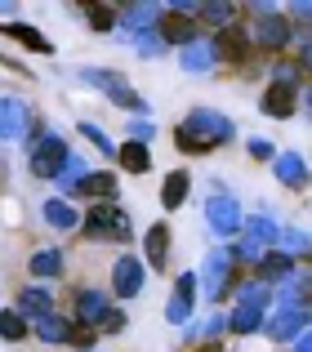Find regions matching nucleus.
Returning <instances> with one entry per match:
<instances>
[{"label":"nucleus","mask_w":312,"mask_h":352,"mask_svg":"<svg viewBox=\"0 0 312 352\" xmlns=\"http://www.w3.org/2000/svg\"><path fill=\"white\" fill-rule=\"evenodd\" d=\"M232 138H236V125L223 112H210V107L188 112V120L174 129V143H179L188 156H201V152H210V147H223V143H232Z\"/></svg>","instance_id":"obj_1"},{"label":"nucleus","mask_w":312,"mask_h":352,"mask_svg":"<svg viewBox=\"0 0 312 352\" xmlns=\"http://www.w3.org/2000/svg\"><path fill=\"white\" fill-rule=\"evenodd\" d=\"M268 312H272V290L254 281V285H245V290H241V299H236V312L227 317V330H236V335H259Z\"/></svg>","instance_id":"obj_2"},{"label":"nucleus","mask_w":312,"mask_h":352,"mask_svg":"<svg viewBox=\"0 0 312 352\" xmlns=\"http://www.w3.org/2000/svg\"><path fill=\"white\" fill-rule=\"evenodd\" d=\"M80 223H85L89 241H130V214H125L116 201H98Z\"/></svg>","instance_id":"obj_3"},{"label":"nucleus","mask_w":312,"mask_h":352,"mask_svg":"<svg viewBox=\"0 0 312 352\" xmlns=\"http://www.w3.org/2000/svg\"><path fill=\"white\" fill-rule=\"evenodd\" d=\"M254 18L259 23L250 27V45H259V50H286L290 45V36L299 32V27H290L286 18H281V9L277 5H254Z\"/></svg>","instance_id":"obj_4"},{"label":"nucleus","mask_w":312,"mask_h":352,"mask_svg":"<svg viewBox=\"0 0 312 352\" xmlns=\"http://www.w3.org/2000/svg\"><path fill=\"white\" fill-rule=\"evenodd\" d=\"M67 161H71L67 138H63V134H41V138L32 143V161H27V165H32L36 179H58Z\"/></svg>","instance_id":"obj_5"},{"label":"nucleus","mask_w":312,"mask_h":352,"mask_svg":"<svg viewBox=\"0 0 312 352\" xmlns=\"http://www.w3.org/2000/svg\"><path fill=\"white\" fill-rule=\"evenodd\" d=\"M263 330H268L272 344H290L308 330V303H281L277 312L263 317Z\"/></svg>","instance_id":"obj_6"},{"label":"nucleus","mask_w":312,"mask_h":352,"mask_svg":"<svg viewBox=\"0 0 312 352\" xmlns=\"http://www.w3.org/2000/svg\"><path fill=\"white\" fill-rule=\"evenodd\" d=\"M241 206H236L227 192H214V197H205V223H210V232H219V236H236L241 232Z\"/></svg>","instance_id":"obj_7"},{"label":"nucleus","mask_w":312,"mask_h":352,"mask_svg":"<svg viewBox=\"0 0 312 352\" xmlns=\"http://www.w3.org/2000/svg\"><path fill=\"white\" fill-rule=\"evenodd\" d=\"M197 281L205 285L210 303H219L227 290H232V258H227V250H210V258H205V267H201Z\"/></svg>","instance_id":"obj_8"},{"label":"nucleus","mask_w":312,"mask_h":352,"mask_svg":"<svg viewBox=\"0 0 312 352\" xmlns=\"http://www.w3.org/2000/svg\"><path fill=\"white\" fill-rule=\"evenodd\" d=\"M148 285V267H143L139 254H121L112 263V294H121V299H134V294Z\"/></svg>","instance_id":"obj_9"},{"label":"nucleus","mask_w":312,"mask_h":352,"mask_svg":"<svg viewBox=\"0 0 312 352\" xmlns=\"http://www.w3.org/2000/svg\"><path fill=\"white\" fill-rule=\"evenodd\" d=\"M210 50H214V63H236L241 67L245 58H250V36H245V27H223V32H214V41H210Z\"/></svg>","instance_id":"obj_10"},{"label":"nucleus","mask_w":312,"mask_h":352,"mask_svg":"<svg viewBox=\"0 0 312 352\" xmlns=\"http://www.w3.org/2000/svg\"><path fill=\"white\" fill-rule=\"evenodd\" d=\"M32 129V107L23 98H0V143H18Z\"/></svg>","instance_id":"obj_11"},{"label":"nucleus","mask_w":312,"mask_h":352,"mask_svg":"<svg viewBox=\"0 0 312 352\" xmlns=\"http://www.w3.org/2000/svg\"><path fill=\"white\" fill-rule=\"evenodd\" d=\"M152 32H156V41H161V45H179V50H183V45H192V41H201V36H197L201 27L192 23V18H183V14H170V9L156 18Z\"/></svg>","instance_id":"obj_12"},{"label":"nucleus","mask_w":312,"mask_h":352,"mask_svg":"<svg viewBox=\"0 0 312 352\" xmlns=\"http://www.w3.org/2000/svg\"><path fill=\"white\" fill-rule=\"evenodd\" d=\"M192 299H197V276L183 272L179 281H174L170 303H165V321H170V326H188L192 321Z\"/></svg>","instance_id":"obj_13"},{"label":"nucleus","mask_w":312,"mask_h":352,"mask_svg":"<svg viewBox=\"0 0 312 352\" xmlns=\"http://www.w3.org/2000/svg\"><path fill=\"white\" fill-rule=\"evenodd\" d=\"M295 107H299V85L272 80V85H268V94H263V116L286 120V116H295Z\"/></svg>","instance_id":"obj_14"},{"label":"nucleus","mask_w":312,"mask_h":352,"mask_svg":"<svg viewBox=\"0 0 312 352\" xmlns=\"http://www.w3.org/2000/svg\"><path fill=\"white\" fill-rule=\"evenodd\" d=\"M290 272H295V263H290V254H281V250H263V258L254 263V281L268 285V290H272V285H281Z\"/></svg>","instance_id":"obj_15"},{"label":"nucleus","mask_w":312,"mask_h":352,"mask_svg":"<svg viewBox=\"0 0 312 352\" xmlns=\"http://www.w3.org/2000/svg\"><path fill=\"white\" fill-rule=\"evenodd\" d=\"M272 174H277V183L281 188H308V161L299 152H281V156H272Z\"/></svg>","instance_id":"obj_16"},{"label":"nucleus","mask_w":312,"mask_h":352,"mask_svg":"<svg viewBox=\"0 0 312 352\" xmlns=\"http://www.w3.org/2000/svg\"><path fill=\"white\" fill-rule=\"evenodd\" d=\"M71 197H89L98 206V201H116V174H107V170H89L85 179L71 188ZM67 197V201H71Z\"/></svg>","instance_id":"obj_17"},{"label":"nucleus","mask_w":312,"mask_h":352,"mask_svg":"<svg viewBox=\"0 0 312 352\" xmlns=\"http://www.w3.org/2000/svg\"><path fill=\"white\" fill-rule=\"evenodd\" d=\"M112 308V303H107V294L103 290H80L76 294V326H89V330H98V321H103V312Z\"/></svg>","instance_id":"obj_18"},{"label":"nucleus","mask_w":312,"mask_h":352,"mask_svg":"<svg viewBox=\"0 0 312 352\" xmlns=\"http://www.w3.org/2000/svg\"><path fill=\"white\" fill-rule=\"evenodd\" d=\"M143 254H148L143 267H156V272L170 263V228H165V223H152L148 232H143Z\"/></svg>","instance_id":"obj_19"},{"label":"nucleus","mask_w":312,"mask_h":352,"mask_svg":"<svg viewBox=\"0 0 312 352\" xmlns=\"http://www.w3.org/2000/svg\"><path fill=\"white\" fill-rule=\"evenodd\" d=\"M0 32L9 36V41H18V45H27L32 54H54V45H49V36H41V27H32V23H5Z\"/></svg>","instance_id":"obj_20"},{"label":"nucleus","mask_w":312,"mask_h":352,"mask_svg":"<svg viewBox=\"0 0 312 352\" xmlns=\"http://www.w3.org/2000/svg\"><path fill=\"white\" fill-rule=\"evenodd\" d=\"M14 312L27 321V326H32V321H41L45 312H54V299H49L45 290H36V285H27V290L18 294V308H14Z\"/></svg>","instance_id":"obj_21"},{"label":"nucleus","mask_w":312,"mask_h":352,"mask_svg":"<svg viewBox=\"0 0 312 352\" xmlns=\"http://www.w3.org/2000/svg\"><path fill=\"white\" fill-rule=\"evenodd\" d=\"M45 223L58 228V232H71V228H80V210L71 206V201L54 197V201H45Z\"/></svg>","instance_id":"obj_22"},{"label":"nucleus","mask_w":312,"mask_h":352,"mask_svg":"<svg viewBox=\"0 0 312 352\" xmlns=\"http://www.w3.org/2000/svg\"><path fill=\"white\" fill-rule=\"evenodd\" d=\"M188 192H192V174H188V170L165 174V183H161V206H165V210H179L183 201H188Z\"/></svg>","instance_id":"obj_23"},{"label":"nucleus","mask_w":312,"mask_h":352,"mask_svg":"<svg viewBox=\"0 0 312 352\" xmlns=\"http://www.w3.org/2000/svg\"><path fill=\"white\" fill-rule=\"evenodd\" d=\"M179 63H183V72H210L214 67V50H210V41H192V45H183L179 50Z\"/></svg>","instance_id":"obj_24"},{"label":"nucleus","mask_w":312,"mask_h":352,"mask_svg":"<svg viewBox=\"0 0 312 352\" xmlns=\"http://www.w3.org/2000/svg\"><path fill=\"white\" fill-rule=\"evenodd\" d=\"M161 14H165L161 5H125L121 9V23H125V32H152Z\"/></svg>","instance_id":"obj_25"},{"label":"nucleus","mask_w":312,"mask_h":352,"mask_svg":"<svg viewBox=\"0 0 312 352\" xmlns=\"http://www.w3.org/2000/svg\"><path fill=\"white\" fill-rule=\"evenodd\" d=\"M241 228H245V236H250V241H259L263 250H277V236H281V228L272 223L268 214H250V219H241Z\"/></svg>","instance_id":"obj_26"},{"label":"nucleus","mask_w":312,"mask_h":352,"mask_svg":"<svg viewBox=\"0 0 312 352\" xmlns=\"http://www.w3.org/2000/svg\"><path fill=\"white\" fill-rule=\"evenodd\" d=\"M67 330H71V317H63L58 308L45 312V317L36 321V335H41L45 344H67Z\"/></svg>","instance_id":"obj_27"},{"label":"nucleus","mask_w":312,"mask_h":352,"mask_svg":"<svg viewBox=\"0 0 312 352\" xmlns=\"http://www.w3.org/2000/svg\"><path fill=\"white\" fill-rule=\"evenodd\" d=\"M107 98H112L116 107H125V112L143 116V120H148V112H152V103H148V98L139 94V89H130V85H125V80H121V85H112V89H107Z\"/></svg>","instance_id":"obj_28"},{"label":"nucleus","mask_w":312,"mask_h":352,"mask_svg":"<svg viewBox=\"0 0 312 352\" xmlns=\"http://www.w3.org/2000/svg\"><path fill=\"white\" fill-rule=\"evenodd\" d=\"M116 161H121V170L125 174H148L152 170V152L143 143H125V147H116Z\"/></svg>","instance_id":"obj_29"},{"label":"nucleus","mask_w":312,"mask_h":352,"mask_svg":"<svg viewBox=\"0 0 312 352\" xmlns=\"http://www.w3.org/2000/svg\"><path fill=\"white\" fill-rule=\"evenodd\" d=\"M197 14L205 18L210 27H219V32H223V27H232V23H236V5H197Z\"/></svg>","instance_id":"obj_30"},{"label":"nucleus","mask_w":312,"mask_h":352,"mask_svg":"<svg viewBox=\"0 0 312 352\" xmlns=\"http://www.w3.org/2000/svg\"><path fill=\"white\" fill-rule=\"evenodd\" d=\"M63 272V250H41L32 254V276H58Z\"/></svg>","instance_id":"obj_31"},{"label":"nucleus","mask_w":312,"mask_h":352,"mask_svg":"<svg viewBox=\"0 0 312 352\" xmlns=\"http://www.w3.org/2000/svg\"><path fill=\"white\" fill-rule=\"evenodd\" d=\"M27 330H32V326H27V321L18 317L14 308H9V312H0V339H9V344H18V339H27Z\"/></svg>","instance_id":"obj_32"},{"label":"nucleus","mask_w":312,"mask_h":352,"mask_svg":"<svg viewBox=\"0 0 312 352\" xmlns=\"http://www.w3.org/2000/svg\"><path fill=\"white\" fill-rule=\"evenodd\" d=\"M121 41H125V45H130V50H139V54H148V58H152V54H161V50H165V45H161V41H156V32H121Z\"/></svg>","instance_id":"obj_33"},{"label":"nucleus","mask_w":312,"mask_h":352,"mask_svg":"<svg viewBox=\"0 0 312 352\" xmlns=\"http://www.w3.org/2000/svg\"><path fill=\"white\" fill-rule=\"evenodd\" d=\"M76 129H80V134H85V138H89V143H94L103 156H116V143L107 138V129H103V125H94V120H80Z\"/></svg>","instance_id":"obj_34"},{"label":"nucleus","mask_w":312,"mask_h":352,"mask_svg":"<svg viewBox=\"0 0 312 352\" xmlns=\"http://www.w3.org/2000/svg\"><path fill=\"white\" fill-rule=\"evenodd\" d=\"M227 258H232V263H259V258H263V245L245 236V241H236V245L227 250Z\"/></svg>","instance_id":"obj_35"},{"label":"nucleus","mask_w":312,"mask_h":352,"mask_svg":"<svg viewBox=\"0 0 312 352\" xmlns=\"http://www.w3.org/2000/svg\"><path fill=\"white\" fill-rule=\"evenodd\" d=\"M85 174H89V170H85V165H80V161H76V156H71V161H67V165H63V174H58V188H63V201H67V197H71V188H76V183H80V179H85Z\"/></svg>","instance_id":"obj_36"},{"label":"nucleus","mask_w":312,"mask_h":352,"mask_svg":"<svg viewBox=\"0 0 312 352\" xmlns=\"http://www.w3.org/2000/svg\"><path fill=\"white\" fill-rule=\"evenodd\" d=\"M80 80H85V85H98V89L121 85V76H116V72H98V67H80Z\"/></svg>","instance_id":"obj_37"},{"label":"nucleus","mask_w":312,"mask_h":352,"mask_svg":"<svg viewBox=\"0 0 312 352\" xmlns=\"http://www.w3.org/2000/svg\"><path fill=\"white\" fill-rule=\"evenodd\" d=\"M223 330H227V317H223V312H210V321L201 326V339H205V344H219Z\"/></svg>","instance_id":"obj_38"},{"label":"nucleus","mask_w":312,"mask_h":352,"mask_svg":"<svg viewBox=\"0 0 312 352\" xmlns=\"http://www.w3.org/2000/svg\"><path fill=\"white\" fill-rule=\"evenodd\" d=\"M85 18H89V27H94V32H112V27H116V14H112V9H98V5H89Z\"/></svg>","instance_id":"obj_39"},{"label":"nucleus","mask_w":312,"mask_h":352,"mask_svg":"<svg viewBox=\"0 0 312 352\" xmlns=\"http://www.w3.org/2000/svg\"><path fill=\"white\" fill-rule=\"evenodd\" d=\"M94 335H98V330H89V326H76V321H71V330H67V344H76V348L94 352Z\"/></svg>","instance_id":"obj_40"},{"label":"nucleus","mask_w":312,"mask_h":352,"mask_svg":"<svg viewBox=\"0 0 312 352\" xmlns=\"http://www.w3.org/2000/svg\"><path fill=\"white\" fill-rule=\"evenodd\" d=\"M98 330H103V335H121V330H125V312L121 308H107L103 321H98Z\"/></svg>","instance_id":"obj_41"},{"label":"nucleus","mask_w":312,"mask_h":352,"mask_svg":"<svg viewBox=\"0 0 312 352\" xmlns=\"http://www.w3.org/2000/svg\"><path fill=\"white\" fill-rule=\"evenodd\" d=\"M148 138H156V125H152V120H139V116H134V120H130V143H143V147H148Z\"/></svg>","instance_id":"obj_42"},{"label":"nucleus","mask_w":312,"mask_h":352,"mask_svg":"<svg viewBox=\"0 0 312 352\" xmlns=\"http://www.w3.org/2000/svg\"><path fill=\"white\" fill-rule=\"evenodd\" d=\"M245 147H250V156H254V161H272V156H277V152H272V143H268V138H250Z\"/></svg>","instance_id":"obj_43"},{"label":"nucleus","mask_w":312,"mask_h":352,"mask_svg":"<svg viewBox=\"0 0 312 352\" xmlns=\"http://www.w3.org/2000/svg\"><path fill=\"white\" fill-rule=\"evenodd\" d=\"M308 14H312V5H290V18H299V23H308Z\"/></svg>","instance_id":"obj_44"},{"label":"nucleus","mask_w":312,"mask_h":352,"mask_svg":"<svg viewBox=\"0 0 312 352\" xmlns=\"http://www.w3.org/2000/svg\"><path fill=\"white\" fill-rule=\"evenodd\" d=\"M295 352H312V339H308V330L299 335V344H295Z\"/></svg>","instance_id":"obj_45"},{"label":"nucleus","mask_w":312,"mask_h":352,"mask_svg":"<svg viewBox=\"0 0 312 352\" xmlns=\"http://www.w3.org/2000/svg\"><path fill=\"white\" fill-rule=\"evenodd\" d=\"M197 352H227V348H223V344H201Z\"/></svg>","instance_id":"obj_46"}]
</instances>
